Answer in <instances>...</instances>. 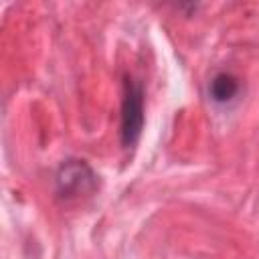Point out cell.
<instances>
[{
    "mask_svg": "<svg viewBox=\"0 0 259 259\" xmlns=\"http://www.w3.org/2000/svg\"><path fill=\"white\" fill-rule=\"evenodd\" d=\"M239 91V81L229 73H219L210 81V97L219 103L231 101Z\"/></svg>",
    "mask_w": 259,
    "mask_h": 259,
    "instance_id": "3957f363",
    "label": "cell"
},
{
    "mask_svg": "<svg viewBox=\"0 0 259 259\" xmlns=\"http://www.w3.org/2000/svg\"><path fill=\"white\" fill-rule=\"evenodd\" d=\"M144 130V89L134 77L123 79L121 99V144L134 148Z\"/></svg>",
    "mask_w": 259,
    "mask_h": 259,
    "instance_id": "6da1fadb",
    "label": "cell"
},
{
    "mask_svg": "<svg viewBox=\"0 0 259 259\" xmlns=\"http://www.w3.org/2000/svg\"><path fill=\"white\" fill-rule=\"evenodd\" d=\"M95 182V176L91 168L85 162L79 160H69L67 164L61 166L57 174V186L63 196H75L85 190H89Z\"/></svg>",
    "mask_w": 259,
    "mask_h": 259,
    "instance_id": "7a4b0ae2",
    "label": "cell"
}]
</instances>
